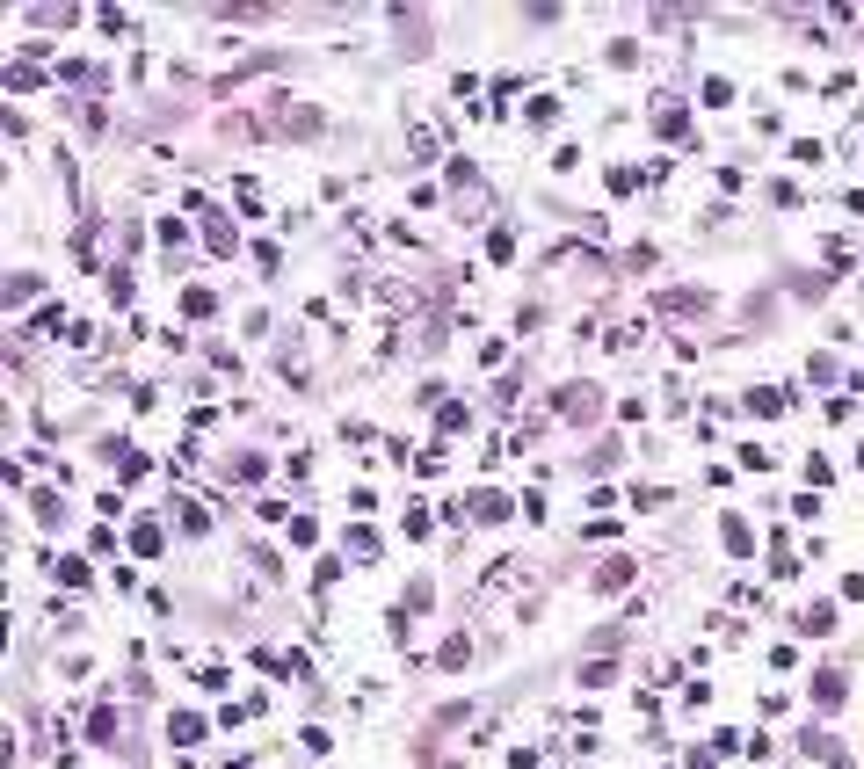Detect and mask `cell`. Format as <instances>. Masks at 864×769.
Here are the masks:
<instances>
[{"label": "cell", "instance_id": "6da1fadb", "mask_svg": "<svg viewBox=\"0 0 864 769\" xmlns=\"http://www.w3.org/2000/svg\"><path fill=\"white\" fill-rule=\"evenodd\" d=\"M603 414V393H596V384H560V393H552V421H567V428H588V421H596Z\"/></svg>", "mask_w": 864, "mask_h": 769}, {"label": "cell", "instance_id": "7a4b0ae2", "mask_svg": "<svg viewBox=\"0 0 864 769\" xmlns=\"http://www.w3.org/2000/svg\"><path fill=\"white\" fill-rule=\"evenodd\" d=\"M465 516H472V523H509V493H502V486H479L472 501H465Z\"/></svg>", "mask_w": 864, "mask_h": 769}, {"label": "cell", "instance_id": "3957f363", "mask_svg": "<svg viewBox=\"0 0 864 769\" xmlns=\"http://www.w3.org/2000/svg\"><path fill=\"white\" fill-rule=\"evenodd\" d=\"M843 697H850V675L843 668H821L814 675V711H843Z\"/></svg>", "mask_w": 864, "mask_h": 769}, {"label": "cell", "instance_id": "277c9868", "mask_svg": "<svg viewBox=\"0 0 864 769\" xmlns=\"http://www.w3.org/2000/svg\"><path fill=\"white\" fill-rule=\"evenodd\" d=\"M654 131H661V138H690V117H683V102H676V95H661V102H654Z\"/></svg>", "mask_w": 864, "mask_h": 769}, {"label": "cell", "instance_id": "5b68a950", "mask_svg": "<svg viewBox=\"0 0 864 769\" xmlns=\"http://www.w3.org/2000/svg\"><path fill=\"white\" fill-rule=\"evenodd\" d=\"M204 247H211V254H240V233H233V218H204Z\"/></svg>", "mask_w": 864, "mask_h": 769}, {"label": "cell", "instance_id": "8992f818", "mask_svg": "<svg viewBox=\"0 0 864 769\" xmlns=\"http://www.w3.org/2000/svg\"><path fill=\"white\" fill-rule=\"evenodd\" d=\"M204 733H211V726L196 719V711H175V719H168V740H175V748H196Z\"/></svg>", "mask_w": 864, "mask_h": 769}, {"label": "cell", "instance_id": "52a82bcc", "mask_svg": "<svg viewBox=\"0 0 864 769\" xmlns=\"http://www.w3.org/2000/svg\"><path fill=\"white\" fill-rule=\"evenodd\" d=\"M632 574H639L632 559H603V566H596V588H603V595H618V588H632Z\"/></svg>", "mask_w": 864, "mask_h": 769}, {"label": "cell", "instance_id": "ba28073f", "mask_svg": "<svg viewBox=\"0 0 864 769\" xmlns=\"http://www.w3.org/2000/svg\"><path fill=\"white\" fill-rule=\"evenodd\" d=\"M639 342H646V327H639V319H618V327H611V342H603V349H611V356H632V349H639Z\"/></svg>", "mask_w": 864, "mask_h": 769}, {"label": "cell", "instance_id": "9c48e42d", "mask_svg": "<svg viewBox=\"0 0 864 769\" xmlns=\"http://www.w3.org/2000/svg\"><path fill=\"white\" fill-rule=\"evenodd\" d=\"M748 414H755V421L785 414V393H777V384H755V393H748Z\"/></svg>", "mask_w": 864, "mask_h": 769}, {"label": "cell", "instance_id": "30bf717a", "mask_svg": "<svg viewBox=\"0 0 864 769\" xmlns=\"http://www.w3.org/2000/svg\"><path fill=\"white\" fill-rule=\"evenodd\" d=\"M719 537H727V552H741V559L755 552V530H748L741 516H727V523H719Z\"/></svg>", "mask_w": 864, "mask_h": 769}, {"label": "cell", "instance_id": "8fae6325", "mask_svg": "<svg viewBox=\"0 0 864 769\" xmlns=\"http://www.w3.org/2000/svg\"><path fill=\"white\" fill-rule=\"evenodd\" d=\"M182 312H189V319H211V312H219V291H204V284H189V291H182Z\"/></svg>", "mask_w": 864, "mask_h": 769}, {"label": "cell", "instance_id": "7c38bea8", "mask_svg": "<svg viewBox=\"0 0 864 769\" xmlns=\"http://www.w3.org/2000/svg\"><path fill=\"white\" fill-rule=\"evenodd\" d=\"M770 574H777V581H792V574H799V559H792V537H785V530L770 537Z\"/></svg>", "mask_w": 864, "mask_h": 769}, {"label": "cell", "instance_id": "4fadbf2b", "mask_svg": "<svg viewBox=\"0 0 864 769\" xmlns=\"http://www.w3.org/2000/svg\"><path fill=\"white\" fill-rule=\"evenodd\" d=\"M110 733H117V711H110V704H95V711H87V740L102 748V740H110Z\"/></svg>", "mask_w": 864, "mask_h": 769}, {"label": "cell", "instance_id": "5bb4252c", "mask_svg": "<svg viewBox=\"0 0 864 769\" xmlns=\"http://www.w3.org/2000/svg\"><path fill=\"white\" fill-rule=\"evenodd\" d=\"M799 624H806V639H821V632L835 624V610H828V602H806V610H799Z\"/></svg>", "mask_w": 864, "mask_h": 769}, {"label": "cell", "instance_id": "9a60e30c", "mask_svg": "<svg viewBox=\"0 0 864 769\" xmlns=\"http://www.w3.org/2000/svg\"><path fill=\"white\" fill-rule=\"evenodd\" d=\"M160 537H168L160 523H138V530H131V552H138V559H153V552H160Z\"/></svg>", "mask_w": 864, "mask_h": 769}, {"label": "cell", "instance_id": "2e32d148", "mask_svg": "<svg viewBox=\"0 0 864 769\" xmlns=\"http://www.w3.org/2000/svg\"><path fill=\"white\" fill-rule=\"evenodd\" d=\"M799 748H806V755H814V762H843V748H835L828 733H799Z\"/></svg>", "mask_w": 864, "mask_h": 769}, {"label": "cell", "instance_id": "e0dca14e", "mask_svg": "<svg viewBox=\"0 0 864 769\" xmlns=\"http://www.w3.org/2000/svg\"><path fill=\"white\" fill-rule=\"evenodd\" d=\"M29 516L51 530V523H59V493H44V486H37V493H29Z\"/></svg>", "mask_w": 864, "mask_h": 769}, {"label": "cell", "instance_id": "ac0fdd59", "mask_svg": "<svg viewBox=\"0 0 864 769\" xmlns=\"http://www.w3.org/2000/svg\"><path fill=\"white\" fill-rule=\"evenodd\" d=\"M792 298H806V305H821V298H828V277H792Z\"/></svg>", "mask_w": 864, "mask_h": 769}, {"label": "cell", "instance_id": "d6986e66", "mask_svg": "<svg viewBox=\"0 0 864 769\" xmlns=\"http://www.w3.org/2000/svg\"><path fill=\"white\" fill-rule=\"evenodd\" d=\"M37 298V277H29V269H15V277H8V305H29Z\"/></svg>", "mask_w": 864, "mask_h": 769}, {"label": "cell", "instance_id": "ffe728a7", "mask_svg": "<svg viewBox=\"0 0 864 769\" xmlns=\"http://www.w3.org/2000/svg\"><path fill=\"white\" fill-rule=\"evenodd\" d=\"M51 574H59L66 588H87V581H95V574H87V559H59V566H51Z\"/></svg>", "mask_w": 864, "mask_h": 769}, {"label": "cell", "instance_id": "44dd1931", "mask_svg": "<svg viewBox=\"0 0 864 769\" xmlns=\"http://www.w3.org/2000/svg\"><path fill=\"white\" fill-rule=\"evenodd\" d=\"M436 661H444V668H465V661H472V639H444Z\"/></svg>", "mask_w": 864, "mask_h": 769}, {"label": "cell", "instance_id": "7402d4cb", "mask_svg": "<svg viewBox=\"0 0 864 769\" xmlns=\"http://www.w3.org/2000/svg\"><path fill=\"white\" fill-rule=\"evenodd\" d=\"M349 559H378V530H349Z\"/></svg>", "mask_w": 864, "mask_h": 769}, {"label": "cell", "instance_id": "603a6c76", "mask_svg": "<svg viewBox=\"0 0 864 769\" xmlns=\"http://www.w3.org/2000/svg\"><path fill=\"white\" fill-rule=\"evenodd\" d=\"M639 182H646V175H639V168H611V196H632V189H639Z\"/></svg>", "mask_w": 864, "mask_h": 769}, {"label": "cell", "instance_id": "cb8c5ba5", "mask_svg": "<svg viewBox=\"0 0 864 769\" xmlns=\"http://www.w3.org/2000/svg\"><path fill=\"white\" fill-rule=\"evenodd\" d=\"M487 254H494V261H509V254H516V233H509V226H494V233H487Z\"/></svg>", "mask_w": 864, "mask_h": 769}, {"label": "cell", "instance_id": "d4e9b609", "mask_svg": "<svg viewBox=\"0 0 864 769\" xmlns=\"http://www.w3.org/2000/svg\"><path fill=\"white\" fill-rule=\"evenodd\" d=\"M603 59H611V66H639V44H632V37H618V44L603 51Z\"/></svg>", "mask_w": 864, "mask_h": 769}, {"label": "cell", "instance_id": "484cf974", "mask_svg": "<svg viewBox=\"0 0 864 769\" xmlns=\"http://www.w3.org/2000/svg\"><path fill=\"white\" fill-rule=\"evenodd\" d=\"M741 465H748V472H770V465H777V458H770V451H763V443H741Z\"/></svg>", "mask_w": 864, "mask_h": 769}, {"label": "cell", "instance_id": "4316f807", "mask_svg": "<svg viewBox=\"0 0 864 769\" xmlns=\"http://www.w3.org/2000/svg\"><path fill=\"white\" fill-rule=\"evenodd\" d=\"M110 305H131V269H110Z\"/></svg>", "mask_w": 864, "mask_h": 769}, {"label": "cell", "instance_id": "83f0119b", "mask_svg": "<svg viewBox=\"0 0 864 769\" xmlns=\"http://www.w3.org/2000/svg\"><path fill=\"white\" fill-rule=\"evenodd\" d=\"M8 87H37V59H15L8 66Z\"/></svg>", "mask_w": 864, "mask_h": 769}, {"label": "cell", "instance_id": "f1b7e54d", "mask_svg": "<svg viewBox=\"0 0 864 769\" xmlns=\"http://www.w3.org/2000/svg\"><path fill=\"white\" fill-rule=\"evenodd\" d=\"M857 458H864V451H857Z\"/></svg>", "mask_w": 864, "mask_h": 769}]
</instances>
